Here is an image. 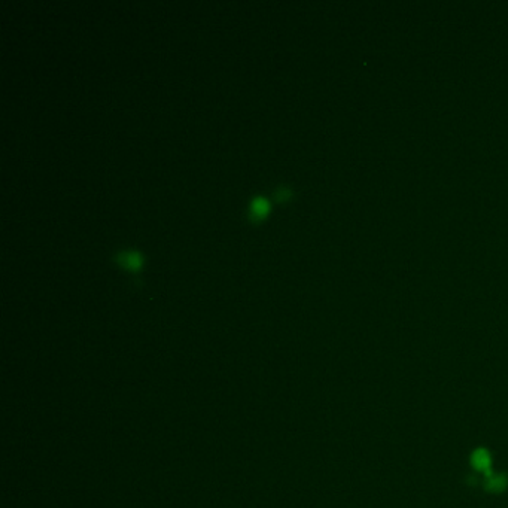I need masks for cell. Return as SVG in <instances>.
I'll return each instance as SVG.
<instances>
[{"label":"cell","instance_id":"cell-1","mask_svg":"<svg viewBox=\"0 0 508 508\" xmlns=\"http://www.w3.org/2000/svg\"><path fill=\"white\" fill-rule=\"evenodd\" d=\"M112 259L133 273H137L143 264V255L137 251H115Z\"/></svg>","mask_w":508,"mask_h":508},{"label":"cell","instance_id":"cell-2","mask_svg":"<svg viewBox=\"0 0 508 508\" xmlns=\"http://www.w3.org/2000/svg\"><path fill=\"white\" fill-rule=\"evenodd\" d=\"M270 209V203L265 197L262 195H256L251 200L249 206H248V218L252 221V222H256V221H261L267 212Z\"/></svg>","mask_w":508,"mask_h":508},{"label":"cell","instance_id":"cell-3","mask_svg":"<svg viewBox=\"0 0 508 508\" xmlns=\"http://www.w3.org/2000/svg\"><path fill=\"white\" fill-rule=\"evenodd\" d=\"M471 463L472 466L478 471L483 472L484 475H489L490 472V454L484 448H477L472 456H471Z\"/></svg>","mask_w":508,"mask_h":508},{"label":"cell","instance_id":"cell-4","mask_svg":"<svg viewBox=\"0 0 508 508\" xmlns=\"http://www.w3.org/2000/svg\"><path fill=\"white\" fill-rule=\"evenodd\" d=\"M486 489L492 493H502L508 486V478L504 475V474H498V475H493V474H489L486 475Z\"/></svg>","mask_w":508,"mask_h":508},{"label":"cell","instance_id":"cell-5","mask_svg":"<svg viewBox=\"0 0 508 508\" xmlns=\"http://www.w3.org/2000/svg\"><path fill=\"white\" fill-rule=\"evenodd\" d=\"M273 195H274V200H276V201H279V203H283V201H288V200L291 198V195H292V190H291L288 185H279V187L274 190Z\"/></svg>","mask_w":508,"mask_h":508}]
</instances>
